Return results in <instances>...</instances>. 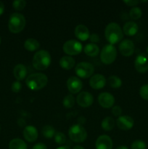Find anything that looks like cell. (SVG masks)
<instances>
[{"label":"cell","mask_w":148,"mask_h":149,"mask_svg":"<svg viewBox=\"0 0 148 149\" xmlns=\"http://www.w3.org/2000/svg\"><path fill=\"white\" fill-rule=\"evenodd\" d=\"M104 36L110 45H113L118 43L123 39V32L118 23H110L106 26L104 30Z\"/></svg>","instance_id":"1"},{"label":"cell","mask_w":148,"mask_h":149,"mask_svg":"<svg viewBox=\"0 0 148 149\" xmlns=\"http://www.w3.org/2000/svg\"><path fill=\"white\" fill-rule=\"evenodd\" d=\"M48 82V78L44 74L34 73L28 77L26 84L30 90L38 91L46 87Z\"/></svg>","instance_id":"2"},{"label":"cell","mask_w":148,"mask_h":149,"mask_svg":"<svg viewBox=\"0 0 148 149\" xmlns=\"http://www.w3.org/2000/svg\"><path fill=\"white\" fill-rule=\"evenodd\" d=\"M51 55L48 51L41 49L34 54L32 61L33 66L38 71H44L50 65Z\"/></svg>","instance_id":"3"},{"label":"cell","mask_w":148,"mask_h":149,"mask_svg":"<svg viewBox=\"0 0 148 149\" xmlns=\"http://www.w3.org/2000/svg\"><path fill=\"white\" fill-rule=\"evenodd\" d=\"M26 24V20L24 15L21 13H14L10 16L8 21V28L10 32L13 33H18L24 29Z\"/></svg>","instance_id":"4"},{"label":"cell","mask_w":148,"mask_h":149,"mask_svg":"<svg viewBox=\"0 0 148 149\" xmlns=\"http://www.w3.org/2000/svg\"><path fill=\"white\" fill-rule=\"evenodd\" d=\"M70 139L75 143H83L87 138V132L81 125H73L68 130Z\"/></svg>","instance_id":"5"},{"label":"cell","mask_w":148,"mask_h":149,"mask_svg":"<svg viewBox=\"0 0 148 149\" xmlns=\"http://www.w3.org/2000/svg\"><path fill=\"white\" fill-rule=\"evenodd\" d=\"M117 57V49L113 45L108 44L102 48L100 53V60L105 65L113 63Z\"/></svg>","instance_id":"6"},{"label":"cell","mask_w":148,"mask_h":149,"mask_svg":"<svg viewBox=\"0 0 148 149\" xmlns=\"http://www.w3.org/2000/svg\"><path fill=\"white\" fill-rule=\"evenodd\" d=\"M75 72L80 78L88 79L92 77L94 72V67L90 63L81 62L75 66Z\"/></svg>","instance_id":"7"},{"label":"cell","mask_w":148,"mask_h":149,"mask_svg":"<svg viewBox=\"0 0 148 149\" xmlns=\"http://www.w3.org/2000/svg\"><path fill=\"white\" fill-rule=\"evenodd\" d=\"M64 52L69 55H77L82 51L83 47L81 43L75 39H71L65 42L62 47Z\"/></svg>","instance_id":"8"},{"label":"cell","mask_w":148,"mask_h":149,"mask_svg":"<svg viewBox=\"0 0 148 149\" xmlns=\"http://www.w3.org/2000/svg\"><path fill=\"white\" fill-rule=\"evenodd\" d=\"M134 66L139 73H146L148 71V55L145 53L139 54L135 59Z\"/></svg>","instance_id":"9"},{"label":"cell","mask_w":148,"mask_h":149,"mask_svg":"<svg viewBox=\"0 0 148 149\" xmlns=\"http://www.w3.org/2000/svg\"><path fill=\"white\" fill-rule=\"evenodd\" d=\"M134 49V44L131 39H124L119 45V51L125 57H129L133 55Z\"/></svg>","instance_id":"10"},{"label":"cell","mask_w":148,"mask_h":149,"mask_svg":"<svg viewBox=\"0 0 148 149\" xmlns=\"http://www.w3.org/2000/svg\"><path fill=\"white\" fill-rule=\"evenodd\" d=\"M78 105L83 108H88L92 105L94 102L93 95L89 92H81L76 97Z\"/></svg>","instance_id":"11"},{"label":"cell","mask_w":148,"mask_h":149,"mask_svg":"<svg viewBox=\"0 0 148 149\" xmlns=\"http://www.w3.org/2000/svg\"><path fill=\"white\" fill-rule=\"evenodd\" d=\"M98 102L100 106L104 109H110L115 103V97L110 93H102L98 96Z\"/></svg>","instance_id":"12"},{"label":"cell","mask_w":148,"mask_h":149,"mask_svg":"<svg viewBox=\"0 0 148 149\" xmlns=\"http://www.w3.org/2000/svg\"><path fill=\"white\" fill-rule=\"evenodd\" d=\"M67 87L70 93L72 94H76L82 89L83 83L78 77H71L67 81Z\"/></svg>","instance_id":"13"},{"label":"cell","mask_w":148,"mask_h":149,"mask_svg":"<svg viewBox=\"0 0 148 149\" xmlns=\"http://www.w3.org/2000/svg\"><path fill=\"white\" fill-rule=\"evenodd\" d=\"M116 125L122 130H129L134 125V121L129 116H120L116 120Z\"/></svg>","instance_id":"14"},{"label":"cell","mask_w":148,"mask_h":149,"mask_svg":"<svg viewBox=\"0 0 148 149\" xmlns=\"http://www.w3.org/2000/svg\"><path fill=\"white\" fill-rule=\"evenodd\" d=\"M106 84V79L100 74H95L91 77L89 80V85L94 90L102 89Z\"/></svg>","instance_id":"15"},{"label":"cell","mask_w":148,"mask_h":149,"mask_svg":"<svg viewBox=\"0 0 148 149\" xmlns=\"http://www.w3.org/2000/svg\"><path fill=\"white\" fill-rule=\"evenodd\" d=\"M96 149H113V141L108 135H103L99 137L95 143Z\"/></svg>","instance_id":"16"},{"label":"cell","mask_w":148,"mask_h":149,"mask_svg":"<svg viewBox=\"0 0 148 149\" xmlns=\"http://www.w3.org/2000/svg\"><path fill=\"white\" fill-rule=\"evenodd\" d=\"M38 130L34 126L29 125L25 127L23 130V136L28 142H34L38 138Z\"/></svg>","instance_id":"17"},{"label":"cell","mask_w":148,"mask_h":149,"mask_svg":"<svg viewBox=\"0 0 148 149\" xmlns=\"http://www.w3.org/2000/svg\"><path fill=\"white\" fill-rule=\"evenodd\" d=\"M75 36L78 40L81 41H86L88 39H89L90 33L89 30L86 26L82 24L78 25L75 27V31H74Z\"/></svg>","instance_id":"18"},{"label":"cell","mask_w":148,"mask_h":149,"mask_svg":"<svg viewBox=\"0 0 148 149\" xmlns=\"http://www.w3.org/2000/svg\"><path fill=\"white\" fill-rule=\"evenodd\" d=\"M139 27L135 22L129 21L126 23L123 26V32L124 34L129 36H133L138 32Z\"/></svg>","instance_id":"19"},{"label":"cell","mask_w":148,"mask_h":149,"mask_svg":"<svg viewBox=\"0 0 148 149\" xmlns=\"http://www.w3.org/2000/svg\"><path fill=\"white\" fill-rule=\"evenodd\" d=\"M13 74L17 81H22L27 76V68L23 64H17L15 66Z\"/></svg>","instance_id":"20"},{"label":"cell","mask_w":148,"mask_h":149,"mask_svg":"<svg viewBox=\"0 0 148 149\" xmlns=\"http://www.w3.org/2000/svg\"><path fill=\"white\" fill-rule=\"evenodd\" d=\"M75 60L71 56H63L59 60V65L65 70H71L75 65Z\"/></svg>","instance_id":"21"},{"label":"cell","mask_w":148,"mask_h":149,"mask_svg":"<svg viewBox=\"0 0 148 149\" xmlns=\"http://www.w3.org/2000/svg\"><path fill=\"white\" fill-rule=\"evenodd\" d=\"M84 52L86 55L89 57H96L100 52V48L96 44L89 43L87 44L84 49Z\"/></svg>","instance_id":"22"},{"label":"cell","mask_w":148,"mask_h":149,"mask_svg":"<svg viewBox=\"0 0 148 149\" xmlns=\"http://www.w3.org/2000/svg\"><path fill=\"white\" fill-rule=\"evenodd\" d=\"M24 47L26 50L33 52V51L37 50L40 47V44L36 39L30 38V39H26L24 43Z\"/></svg>","instance_id":"23"},{"label":"cell","mask_w":148,"mask_h":149,"mask_svg":"<svg viewBox=\"0 0 148 149\" xmlns=\"http://www.w3.org/2000/svg\"><path fill=\"white\" fill-rule=\"evenodd\" d=\"M9 149H27V145L23 140L14 138L9 143Z\"/></svg>","instance_id":"24"},{"label":"cell","mask_w":148,"mask_h":149,"mask_svg":"<svg viewBox=\"0 0 148 149\" xmlns=\"http://www.w3.org/2000/svg\"><path fill=\"white\" fill-rule=\"evenodd\" d=\"M115 124V122L113 118L110 117V116H107L102 122L101 127L104 130L110 131L114 128Z\"/></svg>","instance_id":"25"},{"label":"cell","mask_w":148,"mask_h":149,"mask_svg":"<svg viewBox=\"0 0 148 149\" xmlns=\"http://www.w3.org/2000/svg\"><path fill=\"white\" fill-rule=\"evenodd\" d=\"M41 133L43 136L46 138H52L55 137V128L50 125H46L42 127L41 130Z\"/></svg>","instance_id":"26"},{"label":"cell","mask_w":148,"mask_h":149,"mask_svg":"<svg viewBox=\"0 0 148 149\" xmlns=\"http://www.w3.org/2000/svg\"><path fill=\"white\" fill-rule=\"evenodd\" d=\"M107 81H108L109 85L112 88L118 89L121 87L122 85V80L117 76H110Z\"/></svg>","instance_id":"27"},{"label":"cell","mask_w":148,"mask_h":149,"mask_svg":"<svg viewBox=\"0 0 148 149\" xmlns=\"http://www.w3.org/2000/svg\"><path fill=\"white\" fill-rule=\"evenodd\" d=\"M62 104H63L64 107L66 109H71L73 107L74 104H75V98L72 95H68L64 97L63 100H62Z\"/></svg>","instance_id":"28"},{"label":"cell","mask_w":148,"mask_h":149,"mask_svg":"<svg viewBox=\"0 0 148 149\" xmlns=\"http://www.w3.org/2000/svg\"><path fill=\"white\" fill-rule=\"evenodd\" d=\"M142 15V11L139 7H133L129 12V16L132 20H138Z\"/></svg>","instance_id":"29"},{"label":"cell","mask_w":148,"mask_h":149,"mask_svg":"<svg viewBox=\"0 0 148 149\" xmlns=\"http://www.w3.org/2000/svg\"><path fill=\"white\" fill-rule=\"evenodd\" d=\"M55 141L58 145H63L66 142V136L63 132H57L55 135Z\"/></svg>","instance_id":"30"},{"label":"cell","mask_w":148,"mask_h":149,"mask_svg":"<svg viewBox=\"0 0 148 149\" xmlns=\"http://www.w3.org/2000/svg\"><path fill=\"white\" fill-rule=\"evenodd\" d=\"M26 1L25 0H16L12 2V7L17 11H21L26 7Z\"/></svg>","instance_id":"31"},{"label":"cell","mask_w":148,"mask_h":149,"mask_svg":"<svg viewBox=\"0 0 148 149\" xmlns=\"http://www.w3.org/2000/svg\"><path fill=\"white\" fill-rule=\"evenodd\" d=\"M131 149H146L147 145L144 141H141V140H136V141H133L132 143L131 146Z\"/></svg>","instance_id":"32"},{"label":"cell","mask_w":148,"mask_h":149,"mask_svg":"<svg viewBox=\"0 0 148 149\" xmlns=\"http://www.w3.org/2000/svg\"><path fill=\"white\" fill-rule=\"evenodd\" d=\"M139 95L141 97L145 100H148V84H145L140 87Z\"/></svg>","instance_id":"33"},{"label":"cell","mask_w":148,"mask_h":149,"mask_svg":"<svg viewBox=\"0 0 148 149\" xmlns=\"http://www.w3.org/2000/svg\"><path fill=\"white\" fill-rule=\"evenodd\" d=\"M12 91L15 93H17L21 90L22 84L20 81H15L12 84Z\"/></svg>","instance_id":"34"},{"label":"cell","mask_w":148,"mask_h":149,"mask_svg":"<svg viewBox=\"0 0 148 149\" xmlns=\"http://www.w3.org/2000/svg\"><path fill=\"white\" fill-rule=\"evenodd\" d=\"M122 113V109L120 106H115L112 109V113L115 116H120V114Z\"/></svg>","instance_id":"35"},{"label":"cell","mask_w":148,"mask_h":149,"mask_svg":"<svg viewBox=\"0 0 148 149\" xmlns=\"http://www.w3.org/2000/svg\"><path fill=\"white\" fill-rule=\"evenodd\" d=\"M90 41L91 42V43L94 44L99 42L100 41V37L97 33H92V34H90L89 36Z\"/></svg>","instance_id":"36"},{"label":"cell","mask_w":148,"mask_h":149,"mask_svg":"<svg viewBox=\"0 0 148 149\" xmlns=\"http://www.w3.org/2000/svg\"><path fill=\"white\" fill-rule=\"evenodd\" d=\"M123 2L126 4H127L129 7H133V6H136V4H138L139 3H140L139 1H136V0H125L123 1Z\"/></svg>","instance_id":"37"},{"label":"cell","mask_w":148,"mask_h":149,"mask_svg":"<svg viewBox=\"0 0 148 149\" xmlns=\"http://www.w3.org/2000/svg\"><path fill=\"white\" fill-rule=\"evenodd\" d=\"M32 149H47V147L45 144L42 143H39L36 144Z\"/></svg>","instance_id":"38"},{"label":"cell","mask_w":148,"mask_h":149,"mask_svg":"<svg viewBox=\"0 0 148 149\" xmlns=\"http://www.w3.org/2000/svg\"><path fill=\"white\" fill-rule=\"evenodd\" d=\"M4 4H3L2 1H0V16L4 13Z\"/></svg>","instance_id":"39"},{"label":"cell","mask_w":148,"mask_h":149,"mask_svg":"<svg viewBox=\"0 0 148 149\" xmlns=\"http://www.w3.org/2000/svg\"><path fill=\"white\" fill-rule=\"evenodd\" d=\"M57 149H71V148H70V147L68 146H60Z\"/></svg>","instance_id":"40"},{"label":"cell","mask_w":148,"mask_h":149,"mask_svg":"<svg viewBox=\"0 0 148 149\" xmlns=\"http://www.w3.org/2000/svg\"><path fill=\"white\" fill-rule=\"evenodd\" d=\"M73 149H85L84 147L81 146H75Z\"/></svg>","instance_id":"41"},{"label":"cell","mask_w":148,"mask_h":149,"mask_svg":"<svg viewBox=\"0 0 148 149\" xmlns=\"http://www.w3.org/2000/svg\"><path fill=\"white\" fill-rule=\"evenodd\" d=\"M115 149H129V148H128L126 146H120L117 147Z\"/></svg>","instance_id":"42"},{"label":"cell","mask_w":148,"mask_h":149,"mask_svg":"<svg viewBox=\"0 0 148 149\" xmlns=\"http://www.w3.org/2000/svg\"><path fill=\"white\" fill-rule=\"evenodd\" d=\"M147 54H148V47H147Z\"/></svg>","instance_id":"43"},{"label":"cell","mask_w":148,"mask_h":149,"mask_svg":"<svg viewBox=\"0 0 148 149\" xmlns=\"http://www.w3.org/2000/svg\"><path fill=\"white\" fill-rule=\"evenodd\" d=\"M0 42H1V38H0Z\"/></svg>","instance_id":"44"},{"label":"cell","mask_w":148,"mask_h":149,"mask_svg":"<svg viewBox=\"0 0 148 149\" xmlns=\"http://www.w3.org/2000/svg\"><path fill=\"white\" fill-rule=\"evenodd\" d=\"M0 130H1V127H0Z\"/></svg>","instance_id":"45"}]
</instances>
